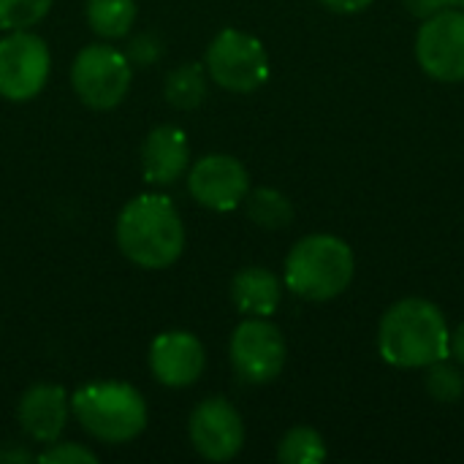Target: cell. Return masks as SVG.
I'll return each instance as SVG.
<instances>
[{"label":"cell","instance_id":"6da1fadb","mask_svg":"<svg viewBox=\"0 0 464 464\" xmlns=\"http://www.w3.org/2000/svg\"><path fill=\"white\" fill-rule=\"evenodd\" d=\"M449 324L438 304L411 296L392 304L378 326V351L383 362L400 370H427L449 359Z\"/></svg>","mask_w":464,"mask_h":464},{"label":"cell","instance_id":"52a82bcc","mask_svg":"<svg viewBox=\"0 0 464 464\" xmlns=\"http://www.w3.org/2000/svg\"><path fill=\"white\" fill-rule=\"evenodd\" d=\"M52 57L44 38L27 30H11L0 38V95L8 101H33L49 79Z\"/></svg>","mask_w":464,"mask_h":464},{"label":"cell","instance_id":"83f0119b","mask_svg":"<svg viewBox=\"0 0 464 464\" xmlns=\"http://www.w3.org/2000/svg\"><path fill=\"white\" fill-rule=\"evenodd\" d=\"M459 8H464V0H459Z\"/></svg>","mask_w":464,"mask_h":464},{"label":"cell","instance_id":"7a4b0ae2","mask_svg":"<svg viewBox=\"0 0 464 464\" xmlns=\"http://www.w3.org/2000/svg\"><path fill=\"white\" fill-rule=\"evenodd\" d=\"M117 247L141 269H166L185 250V226L171 198L144 193L117 218Z\"/></svg>","mask_w":464,"mask_h":464},{"label":"cell","instance_id":"3957f363","mask_svg":"<svg viewBox=\"0 0 464 464\" xmlns=\"http://www.w3.org/2000/svg\"><path fill=\"white\" fill-rule=\"evenodd\" d=\"M356 258L345 239L332 234H310L299 239L285 258V285L299 299L329 302L353 283Z\"/></svg>","mask_w":464,"mask_h":464},{"label":"cell","instance_id":"ffe728a7","mask_svg":"<svg viewBox=\"0 0 464 464\" xmlns=\"http://www.w3.org/2000/svg\"><path fill=\"white\" fill-rule=\"evenodd\" d=\"M424 389L427 394L440 402V405H454L464 397V375L459 367L449 364V359L443 362H435L427 367V375H424Z\"/></svg>","mask_w":464,"mask_h":464},{"label":"cell","instance_id":"ba28073f","mask_svg":"<svg viewBox=\"0 0 464 464\" xmlns=\"http://www.w3.org/2000/svg\"><path fill=\"white\" fill-rule=\"evenodd\" d=\"M228 356L234 372L245 383L264 386L285 367V340L272 321L247 315V321H242L231 334Z\"/></svg>","mask_w":464,"mask_h":464},{"label":"cell","instance_id":"5b68a950","mask_svg":"<svg viewBox=\"0 0 464 464\" xmlns=\"http://www.w3.org/2000/svg\"><path fill=\"white\" fill-rule=\"evenodd\" d=\"M130 60L109 44L84 46L71 65V84L79 101L90 109L106 111L122 103L130 90Z\"/></svg>","mask_w":464,"mask_h":464},{"label":"cell","instance_id":"d6986e66","mask_svg":"<svg viewBox=\"0 0 464 464\" xmlns=\"http://www.w3.org/2000/svg\"><path fill=\"white\" fill-rule=\"evenodd\" d=\"M277 459L283 464H321L326 459V443L313 427H294L283 435Z\"/></svg>","mask_w":464,"mask_h":464},{"label":"cell","instance_id":"8fae6325","mask_svg":"<svg viewBox=\"0 0 464 464\" xmlns=\"http://www.w3.org/2000/svg\"><path fill=\"white\" fill-rule=\"evenodd\" d=\"M188 193L204 209L231 212L250 193V174L231 155H204L188 171Z\"/></svg>","mask_w":464,"mask_h":464},{"label":"cell","instance_id":"ac0fdd59","mask_svg":"<svg viewBox=\"0 0 464 464\" xmlns=\"http://www.w3.org/2000/svg\"><path fill=\"white\" fill-rule=\"evenodd\" d=\"M163 92H166V101L174 106V109H196L204 103L207 98V73L198 63H185L179 68H174L169 76H166V84H163Z\"/></svg>","mask_w":464,"mask_h":464},{"label":"cell","instance_id":"d4e9b609","mask_svg":"<svg viewBox=\"0 0 464 464\" xmlns=\"http://www.w3.org/2000/svg\"><path fill=\"white\" fill-rule=\"evenodd\" d=\"M318 3L334 14H359L372 5V0H318Z\"/></svg>","mask_w":464,"mask_h":464},{"label":"cell","instance_id":"4316f807","mask_svg":"<svg viewBox=\"0 0 464 464\" xmlns=\"http://www.w3.org/2000/svg\"><path fill=\"white\" fill-rule=\"evenodd\" d=\"M449 353L459 362L464 367V324L457 326V332H451V340H449Z\"/></svg>","mask_w":464,"mask_h":464},{"label":"cell","instance_id":"7c38bea8","mask_svg":"<svg viewBox=\"0 0 464 464\" xmlns=\"http://www.w3.org/2000/svg\"><path fill=\"white\" fill-rule=\"evenodd\" d=\"M207 367L204 345L190 332H163L150 345V370L169 389L193 386Z\"/></svg>","mask_w":464,"mask_h":464},{"label":"cell","instance_id":"9a60e30c","mask_svg":"<svg viewBox=\"0 0 464 464\" xmlns=\"http://www.w3.org/2000/svg\"><path fill=\"white\" fill-rule=\"evenodd\" d=\"M231 299L239 313H245L250 318H269L283 299V285L269 269L247 266L234 275Z\"/></svg>","mask_w":464,"mask_h":464},{"label":"cell","instance_id":"44dd1931","mask_svg":"<svg viewBox=\"0 0 464 464\" xmlns=\"http://www.w3.org/2000/svg\"><path fill=\"white\" fill-rule=\"evenodd\" d=\"M52 8V0H0V27L27 30L38 24Z\"/></svg>","mask_w":464,"mask_h":464},{"label":"cell","instance_id":"4fadbf2b","mask_svg":"<svg viewBox=\"0 0 464 464\" xmlns=\"http://www.w3.org/2000/svg\"><path fill=\"white\" fill-rule=\"evenodd\" d=\"M68 411H71V400L63 386L35 383L22 394L16 419L27 438L38 443H54L65 432Z\"/></svg>","mask_w":464,"mask_h":464},{"label":"cell","instance_id":"cb8c5ba5","mask_svg":"<svg viewBox=\"0 0 464 464\" xmlns=\"http://www.w3.org/2000/svg\"><path fill=\"white\" fill-rule=\"evenodd\" d=\"M457 5H459V0H405V8L419 19H430L440 11L457 8Z\"/></svg>","mask_w":464,"mask_h":464},{"label":"cell","instance_id":"484cf974","mask_svg":"<svg viewBox=\"0 0 464 464\" xmlns=\"http://www.w3.org/2000/svg\"><path fill=\"white\" fill-rule=\"evenodd\" d=\"M35 457L19 446H3L0 449V464H22V462H33Z\"/></svg>","mask_w":464,"mask_h":464},{"label":"cell","instance_id":"603a6c76","mask_svg":"<svg viewBox=\"0 0 464 464\" xmlns=\"http://www.w3.org/2000/svg\"><path fill=\"white\" fill-rule=\"evenodd\" d=\"M160 54H163V41L155 33L133 35L128 49H125V57L136 65H152L155 60H160Z\"/></svg>","mask_w":464,"mask_h":464},{"label":"cell","instance_id":"e0dca14e","mask_svg":"<svg viewBox=\"0 0 464 464\" xmlns=\"http://www.w3.org/2000/svg\"><path fill=\"white\" fill-rule=\"evenodd\" d=\"M247 218L266 228V231H280L294 220V204L285 193L275 188H256L245 196Z\"/></svg>","mask_w":464,"mask_h":464},{"label":"cell","instance_id":"8992f818","mask_svg":"<svg viewBox=\"0 0 464 464\" xmlns=\"http://www.w3.org/2000/svg\"><path fill=\"white\" fill-rule=\"evenodd\" d=\"M207 73L228 92H253L269 76V57L258 38L226 27L207 49Z\"/></svg>","mask_w":464,"mask_h":464},{"label":"cell","instance_id":"9c48e42d","mask_svg":"<svg viewBox=\"0 0 464 464\" xmlns=\"http://www.w3.org/2000/svg\"><path fill=\"white\" fill-rule=\"evenodd\" d=\"M416 60L438 82H464V11L446 8L421 19L416 35Z\"/></svg>","mask_w":464,"mask_h":464},{"label":"cell","instance_id":"277c9868","mask_svg":"<svg viewBox=\"0 0 464 464\" xmlns=\"http://www.w3.org/2000/svg\"><path fill=\"white\" fill-rule=\"evenodd\" d=\"M71 413L95 440L120 446L147 427V402L128 383H90L71 397Z\"/></svg>","mask_w":464,"mask_h":464},{"label":"cell","instance_id":"5bb4252c","mask_svg":"<svg viewBox=\"0 0 464 464\" xmlns=\"http://www.w3.org/2000/svg\"><path fill=\"white\" fill-rule=\"evenodd\" d=\"M190 163L188 136L177 125H158L141 144V171L150 185H174Z\"/></svg>","mask_w":464,"mask_h":464},{"label":"cell","instance_id":"7402d4cb","mask_svg":"<svg viewBox=\"0 0 464 464\" xmlns=\"http://www.w3.org/2000/svg\"><path fill=\"white\" fill-rule=\"evenodd\" d=\"M38 462L44 464H95L98 462V457L90 451V449H84V446H79V443H49V449L41 454V457H35Z\"/></svg>","mask_w":464,"mask_h":464},{"label":"cell","instance_id":"30bf717a","mask_svg":"<svg viewBox=\"0 0 464 464\" xmlns=\"http://www.w3.org/2000/svg\"><path fill=\"white\" fill-rule=\"evenodd\" d=\"M188 435L193 449L209 462H228L245 446L242 416L223 397H209L196 405L188 421Z\"/></svg>","mask_w":464,"mask_h":464},{"label":"cell","instance_id":"2e32d148","mask_svg":"<svg viewBox=\"0 0 464 464\" xmlns=\"http://www.w3.org/2000/svg\"><path fill=\"white\" fill-rule=\"evenodd\" d=\"M84 14L95 35L106 41L125 38L136 22V0H87Z\"/></svg>","mask_w":464,"mask_h":464}]
</instances>
